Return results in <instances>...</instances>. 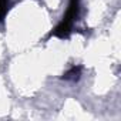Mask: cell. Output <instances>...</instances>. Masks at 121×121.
<instances>
[{
	"mask_svg": "<svg viewBox=\"0 0 121 121\" xmlns=\"http://www.w3.org/2000/svg\"><path fill=\"white\" fill-rule=\"evenodd\" d=\"M78 13H80V0H70L69 7L63 14L61 22L51 30L50 36H54L58 39H67L73 31V26L78 17Z\"/></svg>",
	"mask_w": 121,
	"mask_h": 121,
	"instance_id": "6da1fadb",
	"label": "cell"
},
{
	"mask_svg": "<svg viewBox=\"0 0 121 121\" xmlns=\"http://www.w3.org/2000/svg\"><path fill=\"white\" fill-rule=\"evenodd\" d=\"M80 74H81V66H74L67 73L63 74V78L64 80H70V81H77L80 78Z\"/></svg>",
	"mask_w": 121,
	"mask_h": 121,
	"instance_id": "7a4b0ae2",
	"label": "cell"
},
{
	"mask_svg": "<svg viewBox=\"0 0 121 121\" xmlns=\"http://www.w3.org/2000/svg\"><path fill=\"white\" fill-rule=\"evenodd\" d=\"M9 3H10L9 0H0V22H3V19L9 12Z\"/></svg>",
	"mask_w": 121,
	"mask_h": 121,
	"instance_id": "3957f363",
	"label": "cell"
}]
</instances>
